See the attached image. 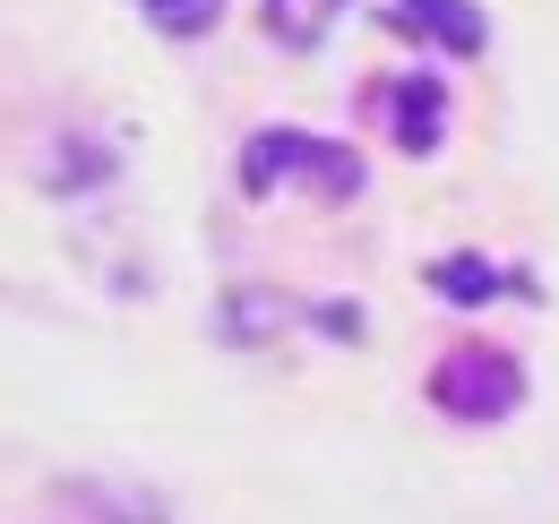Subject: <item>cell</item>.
I'll return each instance as SVG.
<instances>
[{"label": "cell", "mask_w": 559, "mask_h": 524, "mask_svg": "<svg viewBox=\"0 0 559 524\" xmlns=\"http://www.w3.org/2000/svg\"><path fill=\"white\" fill-rule=\"evenodd\" d=\"M284 172H310L328 198H353V190H361V164H353L345 146H319V138H301V130H259V138H250V155H241V190L267 198Z\"/></svg>", "instance_id": "6da1fadb"}, {"label": "cell", "mask_w": 559, "mask_h": 524, "mask_svg": "<svg viewBox=\"0 0 559 524\" xmlns=\"http://www.w3.org/2000/svg\"><path fill=\"white\" fill-rule=\"evenodd\" d=\"M430 395H439L448 413H465V421H499V413L525 395V370H516L508 353H490V344H465V353H448V361H439Z\"/></svg>", "instance_id": "7a4b0ae2"}, {"label": "cell", "mask_w": 559, "mask_h": 524, "mask_svg": "<svg viewBox=\"0 0 559 524\" xmlns=\"http://www.w3.org/2000/svg\"><path fill=\"white\" fill-rule=\"evenodd\" d=\"M396 26H414V35H439L448 52H483V17H474L465 0H396Z\"/></svg>", "instance_id": "3957f363"}, {"label": "cell", "mask_w": 559, "mask_h": 524, "mask_svg": "<svg viewBox=\"0 0 559 524\" xmlns=\"http://www.w3.org/2000/svg\"><path fill=\"white\" fill-rule=\"evenodd\" d=\"M396 138H405L414 155L439 146V86H430V78H405V86H396Z\"/></svg>", "instance_id": "277c9868"}, {"label": "cell", "mask_w": 559, "mask_h": 524, "mask_svg": "<svg viewBox=\"0 0 559 524\" xmlns=\"http://www.w3.org/2000/svg\"><path fill=\"white\" fill-rule=\"evenodd\" d=\"M336 9H345V0H267V26H276L284 44H319V35L336 26Z\"/></svg>", "instance_id": "5b68a950"}, {"label": "cell", "mask_w": 559, "mask_h": 524, "mask_svg": "<svg viewBox=\"0 0 559 524\" xmlns=\"http://www.w3.org/2000/svg\"><path fill=\"white\" fill-rule=\"evenodd\" d=\"M139 9L155 17V26H164V35H207L224 0H139Z\"/></svg>", "instance_id": "8992f818"}, {"label": "cell", "mask_w": 559, "mask_h": 524, "mask_svg": "<svg viewBox=\"0 0 559 524\" xmlns=\"http://www.w3.org/2000/svg\"><path fill=\"white\" fill-rule=\"evenodd\" d=\"M439 293H448V301H483V293H490V266L483 259H448V266H439Z\"/></svg>", "instance_id": "52a82bcc"}]
</instances>
